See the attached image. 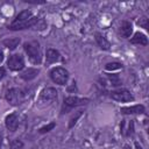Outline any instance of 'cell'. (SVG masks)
Wrapping results in <instances>:
<instances>
[{"mask_svg": "<svg viewBox=\"0 0 149 149\" xmlns=\"http://www.w3.org/2000/svg\"><path fill=\"white\" fill-rule=\"evenodd\" d=\"M95 41H97V43L99 44V47L101 48V49H104V50H108L109 49V42L101 35V34H99V33H97L95 34Z\"/></svg>", "mask_w": 149, "mask_h": 149, "instance_id": "obj_15", "label": "cell"}, {"mask_svg": "<svg viewBox=\"0 0 149 149\" xmlns=\"http://www.w3.org/2000/svg\"><path fill=\"white\" fill-rule=\"evenodd\" d=\"M23 148V142L20 140H14L12 142V149H22Z\"/></svg>", "mask_w": 149, "mask_h": 149, "instance_id": "obj_19", "label": "cell"}, {"mask_svg": "<svg viewBox=\"0 0 149 149\" xmlns=\"http://www.w3.org/2000/svg\"><path fill=\"white\" fill-rule=\"evenodd\" d=\"M139 24L142 26L143 28H147V27H148V20H147L146 17H142V19L139 21Z\"/></svg>", "mask_w": 149, "mask_h": 149, "instance_id": "obj_21", "label": "cell"}, {"mask_svg": "<svg viewBox=\"0 0 149 149\" xmlns=\"http://www.w3.org/2000/svg\"><path fill=\"white\" fill-rule=\"evenodd\" d=\"M57 100V91L54 87H47L41 91L40 102L41 104H51Z\"/></svg>", "mask_w": 149, "mask_h": 149, "instance_id": "obj_6", "label": "cell"}, {"mask_svg": "<svg viewBox=\"0 0 149 149\" xmlns=\"http://www.w3.org/2000/svg\"><path fill=\"white\" fill-rule=\"evenodd\" d=\"M59 52L55 49H47V54H45V57H47V62L50 64V63H55L57 61H59Z\"/></svg>", "mask_w": 149, "mask_h": 149, "instance_id": "obj_12", "label": "cell"}, {"mask_svg": "<svg viewBox=\"0 0 149 149\" xmlns=\"http://www.w3.org/2000/svg\"><path fill=\"white\" fill-rule=\"evenodd\" d=\"M120 68H122V64H121V63H118V62L108 63V64H106V66H105V69H106V70H108V71L118 70V69H120Z\"/></svg>", "mask_w": 149, "mask_h": 149, "instance_id": "obj_17", "label": "cell"}, {"mask_svg": "<svg viewBox=\"0 0 149 149\" xmlns=\"http://www.w3.org/2000/svg\"><path fill=\"white\" fill-rule=\"evenodd\" d=\"M1 140H2V135H1V133H0V146H1Z\"/></svg>", "mask_w": 149, "mask_h": 149, "instance_id": "obj_25", "label": "cell"}, {"mask_svg": "<svg viewBox=\"0 0 149 149\" xmlns=\"http://www.w3.org/2000/svg\"><path fill=\"white\" fill-rule=\"evenodd\" d=\"M36 22H37V19L34 17L29 10H23V12H21V13L16 16V19L10 23L9 29H12V30L26 29V28L33 27Z\"/></svg>", "mask_w": 149, "mask_h": 149, "instance_id": "obj_1", "label": "cell"}, {"mask_svg": "<svg viewBox=\"0 0 149 149\" xmlns=\"http://www.w3.org/2000/svg\"><path fill=\"white\" fill-rule=\"evenodd\" d=\"M38 70L37 69H33V68H29V69H27L26 71H23L21 74H20V77L22 78V79H24V80H31V79H34L37 74H38Z\"/></svg>", "mask_w": 149, "mask_h": 149, "instance_id": "obj_13", "label": "cell"}, {"mask_svg": "<svg viewBox=\"0 0 149 149\" xmlns=\"http://www.w3.org/2000/svg\"><path fill=\"white\" fill-rule=\"evenodd\" d=\"M3 77H5V69L0 68V79H2Z\"/></svg>", "mask_w": 149, "mask_h": 149, "instance_id": "obj_22", "label": "cell"}, {"mask_svg": "<svg viewBox=\"0 0 149 149\" xmlns=\"http://www.w3.org/2000/svg\"><path fill=\"white\" fill-rule=\"evenodd\" d=\"M121 113L123 114H137V113H144V106L143 105H135L130 107H122L120 109Z\"/></svg>", "mask_w": 149, "mask_h": 149, "instance_id": "obj_10", "label": "cell"}, {"mask_svg": "<svg viewBox=\"0 0 149 149\" xmlns=\"http://www.w3.org/2000/svg\"><path fill=\"white\" fill-rule=\"evenodd\" d=\"M19 126V118L16 113H12L6 118V127L10 132H15Z\"/></svg>", "mask_w": 149, "mask_h": 149, "instance_id": "obj_9", "label": "cell"}, {"mask_svg": "<svg viewBox=\"0 0 149 149\" xmlns=\"http://www.w3.org/2000/svg\"><path fill=\"white\" fill-rule=\"evenodd\" d=\"M7 65L10 70L13 71H19L21 69H23L24 66V61H23V57L20 55V54H14V55H10L8 61H7Z\"/></svg>", "mask_w": 149, "mask_h": 149, "instance_id": "obj_7", "label": "cell"}, {"mask_svg": "<svg viewBox=\"0 0 149 149\" xmlns=\"http://www.w3.org/2000/svg\"><path fill=\"white\" fill-rule=\"evenodd\" d=\"M23 48H24V51L27 52L31 63L40 64L42 62V52H41V48H40L38 42H36V41L26 42L23 44Z\"/></svg>", "mask_w": 149, "mask_h": 149, "instance_id": "obj_2", "label": "cell"}, {"mask_svg": "<svg viewBox=\"0 0 149 149\" xmlns=\"http://www.w3.org/2000/svg\"><path fill=\"white\" fill-rule=\"evenodd\" d=\"M135 148H136V149H143V148L139 144V142H135Z\"/></svg>", "mask_w": 149, "mask_h": 149, "instance_id": "obj_23", "label": "cell"}, {"mask_svg": "<svg viewBox=\"0 0 149 149\" xmlns=\"http://www.w3.org/2000/svg\"><path fill=\"white\" fill-rule=\"evenodd\" d=\"M133 31V27H132V23L128 22V21H123L120 26V33L123 37H129L130 34Z\"/></svg>", "mask_w": 149, "mask_h": 149, "instance_id": "obj_14", "label": "cell"}, {"mask_svg": "<svg viewBox=\"0 0 149 149\" xmlns=\"http://www.w3.org/2000/svg\"><path fill=\"white\" fill-rule=\"evenodd\" d=\"M130 42L133 44H140V45H147L148 44V38L144 34L142 33H135L134 36L132 37Z\"/></svg>", "mask_w": 149, "mask_h": 149, "instance_id": "obj_11", "label": "cell"}, {"mask_svg": "<svg viewBox=\"0 0 149 149\" xmlns=\"http://www.w3.org/2000/svg\"><path fill=\"white\" fill-rule=\"evenodd\" d=\"M50 77H51V79L56 84H58V85H65L66 81H68V78H69V72L64 68L57 66V68H54L50 71Z\"/></svg>", "mask_w": 149, "mask_h": 149, "instance_id": "obj_4", "label": "cell"}, {"mask_svg": "<svg viewBox=\"0 0 149 149\" xmlns=\"http://www.w3.org/2000/svg\"><path fill=\"white\" fill-rule=\"evenodd\" d=\"M80 115H81V112H78V113H77V115H76L74 118H72V119L70 120V123H69V128H71V127H73V125L76 123V121H77V119H78V118H79Z\"/></svg>", "mask_w": 149, "mask_h": 149, "instance_id": "obj_20", "label": "cell"}, {"mask_svg": "<svg viewBox=\"0 0 149 149\" xmlns=\"http://www.w3.org/2000/svg\"><path fill=\"white\" fill-rule=\"evenodd\" d=\"M2 59H3V54H2V51L0 50V63L2 62Z\"/></svg>", "mask_w": 149, "mask_h": 149, "instance_id": "obj_24", "label": "cell"}, {"mask_svg": "<svg viewBox=\"0 0 149 149\" xmlns=\"http://www.w3.org/2000/svg\"><path fill=\"white\" fill-rule=\"evenodd\" d=\"M111 97H112V99H114L116 101H121V102H128V101L134 100V97L132 95V93L128 90H125V88L112 91Z\"/></svg>", "mask_w": 149, "mask_h": 149, "instance_id": "obj_8", "label": "cell"}, {"mask_svg": "<svg viewBox=\"0 0 149 149\" xmlns=\"http://www.w3.org/2000/svg\"><path fill=\"white\" fill-rule=\"evenodd\" d=\"M6 100L10 105H19L23 100V92L20 88H16V87L10 88L6 93Z\"/></svg>", "mask_w": 149, "mask_h": 149, "instance_id": "obj_5", "label": "cell"}, {"mask_svg": "<svg viewBox=\"0 0 149 149\" xmlns=\"http://www.w3.org/2000/svg\"><path fill=\"white\" fill-rule=\"evenodd\" d=\"M88 101H90L88 99H84V98H79V97H66L64 99V102H63V106H62V113H66L71 108L85 105Z\"/></svg>", "mask_w": 149, "mask_h": 149, "instance_id": "obj_3", "label": "cell"}, {"mask_svg": "<svg viewBox=\"0 0 149 149\" xmlns=\"http://www.w3.org/2000/svg\"><path fill=\"white\" fill-rule=\"evenodd\" d=\"M2 43H3V45L7 47L9 50H13V49H15V48L19 45L20 38H17V37H15V38H7V40H5Z\"/></svg>", "mask_w": 149, "mask_h": 149, "instance_id": "obj_16", "label": "cell"}, {"mask_svg": "<svg viewBox=\"0 0 149 149\" xmlns=\"http://www.w3.org/2000/svg\"><path fill=\"white\" fill-rule=\"evenodd\" d=\"M56 125H55V122H51V123H49V125H47V126H44V127H42V128H40V133L41 134H43V133H47V132H50L54 127H55Z\"/></svg>", "mask_w": 149, "mask_h": 149, "instance_id": "obj_18", "label": "cell"}]
</instances>
